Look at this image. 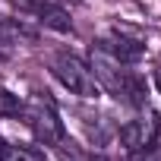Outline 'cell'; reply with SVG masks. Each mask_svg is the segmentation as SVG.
<instances>
[{
  "label": "cell",
  "instance_id": "obj_3",
  "mask_svg": "<svg viewBox=\"0 0 161 161\" xmlns=\"http://www.w3.org/2000/svg\"><path fill=\"white\" fill-rule=\"evenodd\" d=\"M158 136H161V117H158L148 104H142L139 114L120 126V145H123L130 155H139V152L152 148V145L158 142Z\"/></svg>",
  "mask_w": 161,
  "mask_h": 161
},
{
  "label": "cell",
  "instance_id": "obj_5",
  "mask_svg": "<svg viewBox=\"0 0 161 161\" xmlns=\"http://www.w3.org/2000/svg\"><path fill=\"white\" fill-rule=\"evenodd\" d=\"M95 51H101L104 57H111V60H117V63H123V66L139 63V60L145 57V44H142L139 38L120 32V29H114V32H108L104 38H98V47H95Z\"/></svg>",
  "mask_w": 161,
  "mask_h": 161
},
{
  "label": "cell",
  "instance_id": "obj_6",
  "mask_svg": "<svg viewBox=\"0 0 161 161\" xmlns=\"http://www.w3.org/2000/svg\"><path fill=\"white\" fill-rule=\"evenodd\" d=\"M19 7L25 13H32L38 22H44V25H51L57 32H69V25H73L69 13L63 7H57V3H47V0H19Z\"/></svg>",
  "mask_w": 161,
  "mask_h": 161
},
{
  "label": "cell",
  "instance_id": "obj_8",
  "mask_svg": "<svg viewBox=\"0 0 161 161\" xmlns=\"http://www.w3.org/2000/svg\"><path fill=\"white\" fill-rule=\"evenodd\" d=\"M19 111H22V101L7 89H0V117H19Z\"/></svg>",
  "mask_w": 161,
  "mask_h": 161
},
{
  "label": "cell",
  "instance_id": "obj_2",
  "mask_svg": "<svg viewBox=\"0 0 161 161\" xmlns=\"http://www.w3.org/2000/svg\"><path fill=\"white\" fill-rule=\"evenodd\" d=\"M51 73L66 92H73L79 98H98L101 95V86H98L92 66H86L76 54H54L51 57Z\"/></svg>",
  "mask_w": 161,
  "mask_h": 161
},
{
  "label": "cell",
  "instance_id": "obj_7",
  "mask_svg": "<svg viewBox=\"0 0 161 161\" xmlns=\"http://www.w3.org/2000/svg\"><path fill=\"white\" fill-rule=\"evenodd\" d=\"M0 161H44V155L38 148H29V145H10L3 148V158Z\"/></svg>",
  "mask_w": 161,
  "mask_h": 161
},
{
  "label": "cell",
  "instance_id": "obj_4",
  "mask_svg": "<svg viewBox=\"0 0 161 161\" xmlns=\"http://www.w3.org/2000/svg\"><path fill=\"white\" fill-rule=\"evenodd\" d=\"M19 117L25 120V126L35 133L38 142L44 145H60L66 139V130H63V120L57 117V111L47 104V101H32V104H22Z\"/></svg>",
  "mask_w": 161,
  "mask_h": 161
},
{
  "label": "cell",
  "instance_id": "obj_10",
  "mask_svg": "<svg viewBox=\"0 0 161 161\" xmlns=\"http://www.w3.org/2000/svg\"><path fill=\"white\" fill-rule=\"evenodd\" d=\"M155 86H158V92H161V60L155 63Z\"/></svg>",
  "mask_w": 161,
  "mask_h": 161
},
{
  "label": "cell",
  "instance_id": "obj_1",
  "mask_svg": "<svg viewBox=\"0 0 161 161\" xmlns=\"http://www.w3.org/2000/svg\"><path fill=\"white\" fill-rule=\"evenodd\" d=\"M92 73H95V79H98V86L108 89L117 101L133 104V108H142V104H145V86H142V79H139L136 73L123 69V63H117V60L104 57L101 51H95V57H92Z\"/></svg>",
  "mask_w": 161,
  "mask_h": 161
},
{
  "label": "cell",
  "instance_id": "obj_11",
  "mask_svg": "<svg viewBox=\"0 0 161 161\" xmlns=\"http://www.w3.org/2000/svg\"><path fill=\"white\" fill-rule=\"evenodd\" d=\"M3 148H7V142H3V136H0V158H3Z\"/></svg>",
  "mask_w": 161,
  "mask_h": 161
},
{
  "label": "cell",
  "instance_id": "obj_9",
  "mask_svg": "<svg viewBox=\"0 0 161 161\" xmlns=\"http://www.w3.org/2000/svg\"><path fill=\"white\" fill-rule=\"evenodd\" d=\"M13 41H16V32H13L10 25H0V57H7V54H10Z\"/></svg>",
  "mask_w": 161,
  "mask_h": 161
}]
</instances>
